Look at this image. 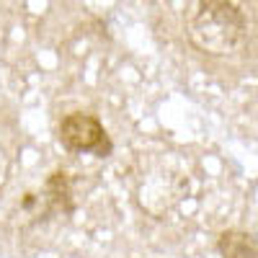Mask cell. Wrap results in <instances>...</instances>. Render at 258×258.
Here are the masks:
<instances>
[{
  "instance_id": "3957f363",
  "label": "cell",
  "mask_w": 258,
  "mask_h": 258,
  "mask_svg": "<svg viewBox=\"0 0 258 258\" xmlns=\"http://www.w3.org/2000/svg\"><path fill=\"white\" fill-rule=\"evenodd\" d=\"M73 194H70V173L68 170H54L44 183V194H41V202H44V214L52 212H64L73 214L75 204H73Z\"/></svg>"
},
{
  "instance_id": "6da1fadb",
  "label": "cell",
  "mask_w": 258,
  "mask_h": 258,
  "mask_svg": "<svg viewBox=\"0 0 258 258\" xmlns=\"http://www.w3.org/2000/svg\"><path fill=\"white\" fill-rule=\"evenodd\" d=\"M186 36L209 57H230L248 39V16L235 0H197L186 21Z\"/></svg>"
},
{
  "instance_id": "7a4b0ae2",
  "label": "cell",
  "mask_w": 258,
  "mask_h": 258,
  "mask_svg": "<svg viewBox=\"0 0 258 258\" xmlns=\"http://www.w3.org/2000/svg\"><path fill=\"white\" fill-rule=\"evenodd\" d=\"M57 140L59 145L75 155H93V158H109L114 153V142L93 114H68L57 126Z\"/></svg>"
},
{
  "instance_id": "277c9868",
  "label": "cell",
  "mask_w": 258,
  "mask_h": 258,
  "mask_svg": "<svg viewBox=\"0 0 258 258\" xmlns=\"http://www.w3.org/2000/svg\"><path fill=\"white\" fill-rule=\"evenodd\" d=\"M222 258H255V238L243 230H225L217 238Z\"/></svg>"
}]
</instances>
